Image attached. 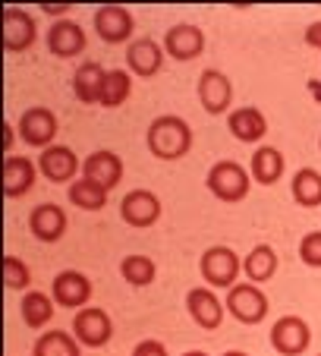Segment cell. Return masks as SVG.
Returning <instances> with one entry per match:
<instances>
[{
    "instance_id": "6da1fadb",
    "label": "cell",
    "mask_w": 321,
    "mask_h": 356,
    "mask_svg": "<svg viewBox=\"0 0 321 356\" xmlns=\"http://www.w3.org/2000/svg\"><path fill=\"white\" fill-rule=\"evenodd\" d=\"M145 142H148V152L158 161H180V158L189 155V148H192V129H189V123L183 117L160 114L148 127Z\"/></svg>"
},
{
    "instance_id": "7a4b0ae2",
    "label": "cell",
    "mask_w": 321,
    "mask_h": 356,
    "mask_svg": "<svg viewBox=\"0 0 321 356\" xmlns=\"http://www.w3.org/2000/svg\"><path fill=\"white\" fill-rule=\"evenodd\" d=\"M205 186L214 199L227 202V205H236V202H242L249 195V189H252V174H249L240 161H217L208 170Z\"/></svg>"
},
{
    "instance_id": "3957f363",
    "label": "cell",
    "mask_w": 321,
    "mask_h": 356,
    "mask_svg": "<svg viewBox=\"0 0 321 356\" xmlns=\"http://www.w3.org/2000/svg\"><path fill=\"white\" fill-rule=\"evenodd\" d=\"M227 312L236 318V322H242V325H258V322H265L268 318V296H265V290L258 287V284H252V281H240V284H233V287L227 290Z\"/></svg>"
},
{
    "instance_id": "277c9868",
    "label": "cell",
    "mask_w": 321,
    "mask_h": 356,
    "mask_svg": "<svg viewBox=\"0 0 321 356\" xmlns=\"http://www.w3.org/2000/svg\"><path fill=\"white\" fill-rule=\"evenodd\" d=\"M199 271H201V277H205L211 287L230 290L233 284H240L236 277H240V271H242V262H240V256H236L230 246H211V249L201 252Z\"/></svg>"
},
{
    "instance_id": "5b68a950",
    "label": "cell",
    "mask_w": 321,
    "mask_h": 356,
    "mask_svg": "<svg viewBox=\"0 0 321 356\" xmlns=\"http://www.w3.org/2000/svg\"><path fill=\"white\" fill-rule=\"evenodd\" d=\"M19 136L26 145L32 148H51L54 145V136H57V129H60V123H57V114H54L51 108H41V104H35V108L22 111L19 117Z\"/></svg>"
},
{
    "instance_id": "8992f818",
    "label": "cell",
    "mask_w": 321,
    "mask_h": 356,
    "mask_svg": "<svg viewBox=\"0 0 321 356\" xmlns=\"http://www.w3.org/2000/svg\"><path fill=\"white\" fill-rule=\"evenodd\" d=\"M312 343V328L299 316H283L271 325V347L281 356H302Z\"/></svg>"
},
{
    "instance_id": "52a82bcc",
    "label": "cell",
    "mask_w": 321,
    "mask_h": 356,
    "mask_svg": "<svg viewBox=\"0 0 321 356\" xmlns=\"http://www.w3.org/2000/svg\"><path fill=\"white\" fill-rule=\"evenodd\" d=\"M135 29V16L120 3H104L94 10V32L104 44H123Z\"/></svg>"
},
{
    "instance_id": "ba28073f",
    "label": "cell",
    "mask_w": 321,
    "mask_h": 356,
    "mask_svg": "<svg viewBox=\"0 0 321 356\" xmlns=\"http://www.w3.org/2000/svg\"><path fill=\"white\" fill-rule=\"evenodd\" d=\"M73 334L82 347H104L114 334V322L101 306H85L73 316Z\"/></svg>"
},
{
    "instance_id": "9c48e42d",
    "label": "cell",
    "mask_w": 321,
    "mask_h": 356,
    "mask_svg": "<svg viewBox=\"0 0 321 356\" xmlns=\"http://www.w3.org/2000/svg\"><path fill=\"white\" fill-rule=\"evenodd\" d=\"M51 296L57 306H63V309H85L88 300H92V281H88L82 271L67 268L54 277Z\"/></svg>"
},
{
    "instance_id": "30bf717a",
    "label": "cell",
    "mask_w": 321,
    "mask_h": 356,
    "mask_svg": "<svg viewBox=\"0 0 321 356\" xmlns=\"http://www.w3.org/2000/svg\"><path fill=\"white\" fill-rule=\"evenodd\" d=\"M160 211H164V205H160V199L151 189H133V193H126L120 202V218L129 227H139V230L151 227L160 218Z\"/></svg>"
},
{
    "instance_id": "8fae6325",
    "label": "cell",
    "mask_w": 321,
    "mask_h": 356,
    "mask_svg": "<svg viewBox=\"0 0 321 356\" xmlns=\"http://www.w3.org/2000/svg\"><path fill=\"white\" fill-rule=\"evenodd\" d=\"M199 101L208 114H227L233 104V82L221 70H205L199 76Z\"/></svg>"
},
{
    "instance_id": "7c38bea8",
    "label": "cell",
    "mask_w": 321,
    "mask_h": 356,
    "mask_svg": "<svg viewBox=\"0 0 321 356\" xmlns=\"http://www.w3.org/2000/svg\"><path fill=\"white\" fill-rule=\"evenodd\" d=\"M67 224H69L67 211H63L60 205H54V202H41V205L32 209V215H28V230H32V236L41 243L63 240Z\"/></svg>"
},
{
    "instance_id": "4fadbf2b",
    "label": "cell",
    "mask_w": 321,
    "mask_h": 356,
    "mask_svg": "<svg viewBox=\"0 0 321 356\" xmlns=\"http://www.w3.org/2000/svg\"><path fill=\"white\" fill-rule=\"evenodd\" d=\"M186 309H189V316H192V322L199 325V328L214 331V328H221L224 325V312H227V306L214 296V290L192 287L186 293Z\"/></svg>"
},
{
    "instance_id": "5bb4252c",
    "label": "cell",
    "mask_w": 321,
    "mask_h": 356,
    "mask_svg": "<svg viewBox=\"0 0 321 356\" xmlns=\"http://www.w3.org/2000/svg\"><path fill=\"white\" fill-rule=\"evenodd\" d=\"M38 38V26L35 19L19 7H7L3 10V47H7L10 54H19L26 47L35 44Z\"/></svg>"
},
{
    "instance_id": "9a60e30c",
    "label": "cell",
    "mask_w": 321,
    "mask_h": 356,
    "mask_svg": "<svg viewBox=\"0 0 321 356\" xmlns=\"http://www.w3.org/2000/svg\"><path fill=\"white\" fill-rule=\"evenodd\" d=\"M164 51H167L174 60H195V57L205 51V32L192 22H180V26H170L164 35Z\"/></svg>"
},
{
    "instance_id": "2e32d148",
    "label": "cell",
    "mask_w": 321,
    "mask_h": 356,
    "mask_svg": "<svg viewBox=\"0 0 321 356\" xmlns=\"http://www.w3.org/2000/svg\"><path fill=\"white\" fill-rule=\"evenodd\" d=\"M82 177L92 183H98V186H104L107 193L114 186H120L123 180V161L120 155H114V152H107V148H98V152H92V155L82 161Z\"/></svg>"
},
{
    "instance_id": "e0dca14e",
    "label": "cell",
    "mask_w": 321,
    "mask_h": 356,
    "mask_svg": "<svg viewBox=\"0 0 321 356\" xmlns=\"http://www.w3.org/2000/svg\"><path fill=\"white\" fill-rule=\"evenodd\" d=\"M47 47H51L54 57L69 60V57L85 51V29L73 19H57L51 29H47Z\"/></svg>"
},
{
    "instance_id": "ac0fdd59",
    "label": "cell",
    "mask_w": 321,
    "mask_h": 356,
    "mask_svg": "<svg viewBox=\"0 0 321 356\" xmlns=\"http://www.w3.org/2000/svg\"><path fill=\"white\" fill-rule=\"evenodd\" d=\"M38 170L51 183H67L79 170V158H76V152L69 145H51L38 155Z\"/></svg>"
},
{
    "instance_id": "d6986e66",
    "label": "cell",
    "mask_w": 321,
    "mask_h": 356,
    "mask_svg": "<svg viewBox=\"0 0 321 356\" xmlns=\"http://www.w3.org/2000/svg\"><path fill=\"white\" fill-rule=\"evenodd\" d=\"M164 54H167L164 44H158L154 38H135L133 44H129V51H126L129 73L148 79V76H154L160 67H164Z\"/></svg>"
},
{
    "instance_id": "ffe728a7",
    "label": "cell",
    "mask_w": 321,
    "mask_h": 356,
    "mask_svg": "<svg viewBox=\"0 0 321 356\" xmlns=\"http://www.w3.org/2000/svg\"><path fill=\"white\" fill-rule=\"evenodd\" d=\"M227 129L236 142L255 145V142H261L268 136V117L258 108H233L227 117Z\"/></svg>"
},
{
    "instance_id": "44dd1931",
    "label": "cell",
    "mask_w": 321,
    "mask_h": 356,
    "mask_svg": "<svg viewBox=\"0 0 321 356\" xmlns=\"http://www.w3.org/2000/svg\"><path fill=\"white\" fill-rule=\"evenodd\" d=\"M35 180H38V164H32L28 158L10 155L7 161H3V195H7V199L26 195L28 189L35 186Z\"/></svg>"
},
{
    "instance_id": "7402d4cb",
    "label": "cell",
    "mask_w": 321,
    "mask_h": 356,
    "mask_svg": "<svg viewBox=\"0 0 321 356\" xmlns=\"http://www.w3.org/2000/svg\"><path fill=\"white\" fill-rule=\"evenodd\" d=\"M283 168H287V161H283V155L274 145L255 148L252 161H249V174H252V180L258 183V186H274L283 177Z\"/></svg>"
},
{
    "instance_id": "603a6c76",
    "label": "cell",
    "mask_w": 321,
    "mask_h": 356,
    "mask_svg": "<svg viewBox=\"0 0 321 356\" xmlns=\"http://www.w3.org/2000/svg\"><path fill=\"white\" fill-rule=\"evenodd\" d=\"M107 70L94 60H85L73 76V95L79 98V104H98L101 101V88H104Z\"/></svg>"
},
{
    "instance_id": "cb8c5ba5",
    "label": "cell",
    "mask_w": 321,
    "mask_h": 356,
    "mask_svg": "<svg viewBox=\"0 0 321 356\" xmlns=\"http://www.w3.org/2000/svg\"><path fill=\"white\" fill-rule=\"evenodd\" d=\"M242 275H246L252 284L271 281V277L277 275V252H274V246H268V243L252 246V252L242 259Z\"/></svg>"
},
{
    "instance_id": "d4e9b609",
    "label": "cell",
    "mask_w": 321,
    "mask_h": 356,
    "mask_svg": "<svg viewBox=\"0 0 321 356\" xmlns=\"http://www.w3.org/2000/svg\"><path fill=\"white\" fill-rule=\"evenodd\" d=\"M290 193H293L296 205L302 209H318L321 205V174L315 168H299L290 183Z\"/></svg>"
},
{
    "instance_id": "484cf974",
    "label": "cell",
    "mask_w": 321,
    "mask_h": 356,
    "mask_svg": "<svg viewBox=\"0 0 321 356\" xmlns=\"http://www.w3.org/2000/svg\"><path fill=\"white\" fill-rule=\"evenodd\" d=\"M32 356H82V350H79L76 334L54 328V331H44V334L35 341Z\"/></svg>"
},
{
    "instance_id": "4316f807",
    "label": "cell",
    "mask_w": 321,
    "mask_h": 356,
    "mask_svg": "<svg viewBox=\"0 0 321 356\" xmlns=\"http://www.w3.org/2000/svg\"><path fill=\"white\" fill-rule=\"evenodd\" d=\"M22 318L28 328H44L54 318V296L41 293V290H28L22 296Z\"/></svg>"
},
{
    "instance_id": "83f0119b",
    "label": "cell",
    "mask_w": 321,
    "mask_h": 356,
    "mask_svg": "<svg viewBox=\"0 0 321 356\" xmlns=\"http://www.w3.org/2000/svg\"><path fill=\"white\" fill-rule=\"evenodd\" d=\"M69 202L82 211H101L107 205V189L82 177V180L69 183Z\"/></svg>"
},
{
    "instance_id": "f1b7e54d",
    "label": "cell",
    "mask_w": 321,
    "mask_h": 356,
    "mask_svg": "<svg viewBox=\"0 0 321 356\" xmlns=\"http://www.w3.org/2000/svg\"><path fill=\"white\" fill-rule=\"evenodd\" d=\"M133 95V79L126 70H107L104 88H101V108H120L123 101Z\"/></svg>"
},
{
    "instance_id": "f546056e",
    "label": "cell",
    "mask_w": 321,
    "mask_h": 356,
    "mask_svg": "<svg viewBox=\"0 0 321 356\" xmlns=\"http://www.w3.org/2000/svg\"><path fill=\"white\" fill-rule=\"evenodd\" d=\"M120 275H123V281L133 284V287H148V284L154 281V275H158V265L148 256H126L120 262Z\"/></svg>"
},
{
    "instance_id": "4dcf8cb0",
    "label": "cell",
    "mask_w": 321,
    "mask_h": 356,
    "mask_svg": "<svg viewBox=\"0 0 321 356\" xmlns=\"http://www.w3.org/2000/svg\"><path fill=\"white\" fill-rule=\"evenodd\" d=\"M3 281H7L10 290H26L28 281H32V271L19 256H7L3 259Z\"/></svg>"
},
{
    "instance_id": "1f68e13d",
    "label": "cell",
    "mask_w": 321,
    "mask_h": 356,
    "mask_svg": "<svg viewBox=\"0 0 321 356\" xmlns=\"http://www.w3.org/2000/svg\"><path fill=\"white\" fill-rule=\"evenodd\" d=\"M299 259L308 268H321V230H312L299 240Z\"/></svg>"
},
{
    "instance_id": "d6a6232c",
    "label": "cell",
    "mask_w": 321,
    "mask_h": 356,
    "mask_svg": "<svg viewBox=\"0 0 321 356\" xmlns=\"http://www.w3.org/2000/svg\"><path fill=\"white\" fill-rule=\"evenodd\" d=\"M133 356H170V353H167V347H164L160 341L148 337V341H139V343H135Z\"/></svg>"
},
{
    "instance_id": "836d02e7",
    "label": "cell",
    "mask_w": 321,
    "mask_h": 356,
    "mask_svg": "<svg viewBox=\"0 0 321 356\" xmlns=\"http://www.w3.org/2000/svg\"><path fill=\"white\" fill-rule=\"evenodd\" d=\"M306 44L315 47V51H321V19L306 29Z\"/></svg>"
},
{
    "instance_id": "e575fe53",
    "label": "cell",
    "mask_w": 321,
    "mask_h": 356,
    "mask_svg": "<svg viewBox=\"0 0 321 356\" xmlns=\"http://www.w3.org/2000/svg\"><path fill=\"white\" fill-rule=\"evenodd\" d=\"M44 13L47 16H67L69 7H67V3H60V7H44Z\"/></svg>"
},
{
    "instance_id": "d590c367",
    "label": "cell",
    "mask_w": 321,
    "mask_h": 356,
    "mask_svg": "<svg viewBox=\"0 0 321 356\" xmlns=\"http://www.w3.org/2000/svg\"><path fill=\"white\" fill-rule=\"evenodd\" d=\"M183 356H208L205 350H189V353H183Z\"/></svg>"
},
{
    "instance_id": "8d00e7d4",
    "label": "cell",
    "mask_w": 321,
    "mask_h": 356,
    "mask_svg": "<svg viewBox=\"0 0 321 356\" xmlns=\"http://www.w3.org/2000/svg\"><path fill=\"white\" fill-rule=\"evenodd\" d=\"M224 356H249V353H242V350H227Z\"/></svg>"
},
{
    "instance_id": "74e56055",
    "label": "cell",
    "mask_w": 321,
    "mask_h": 356,
    "mask_svg": "<svg viewBox=\"0 0 321 356\" xmlns=\"http://www.w3.org/2000/svg\"><path fill=\"white\" fill-rule=\"evenodd\" d=\"M318 148H321V136H318Z\"/></svg>"
}]
</instances>
